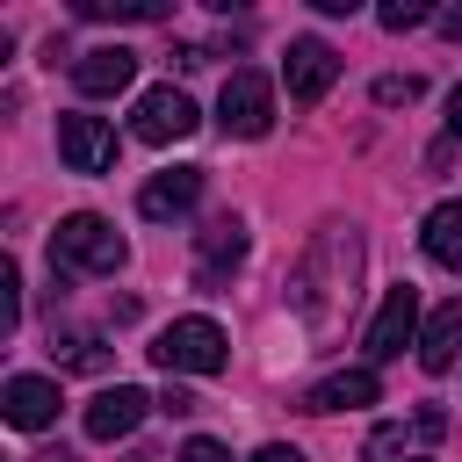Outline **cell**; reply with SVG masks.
Returning a JSON list of instances; mask_svg holds the SVG:
<instances>
[{
    "instance_id": "1",
    "label": "cell",
    "mask_w": 462,
    "mask_h": 462,
    "mask_svg": "<svg viewBox=\"0 0 462 462\" xmlns=\"http://www.w3.org/2000/svg\"><path fill=\"white\" fill-rule=\"evenodd\" d=\"M152 361H159L166 375H224L231 339H224V325H209V318H173V325L152 339Z\"/></svg>"
},
{
    "instance_id": "2",
    "label": "cell",
    "mask_w": 462,
    "mask_h": 462,
    "mask_svg": "<svg viewBox=\"0 0 462 462\" xmlns=\"http://www.w3.org/2000/svg\"><path fill=\"white\" fill-rule=\"evenodd\" d=\"M51 260H58V267H87V274H116V267L130 260V245H123V231H116L108 217L79 209V217H65V224L51 231Z\"/></svg>"
},
{
    "instance_id": "3",
    "label": "cell",
    "mask_w": 462,
    "mask_h": 462,
    "mask_svg": "<svg viewBox=\"0 0 462 462\" xmlns=\"http://www.w3.org/2000/svg\"><path fill=\"white\" fill-rule=\"evenodd\" d=\"M217 123H224L231 137H267V123H274V87H267L260 72H231L224 94H217Z\"/></svg>"
},
{
    "instance_id": "4",
    "label": "cell",
    "mask_w": 462,
    "mask_h": 462,
    "mask_svg": "<svg viewBox=\"0 0 462 462\" xmlns=\"http://www.w3.org/2000/svg\"><path fill=\"white\" fill-rule=\"evenodd\" d=\"M195 101L180 94V87H144L137 94V116H130V130L144 137V144H173V137H195Z\"/></svg>"
},
{
    "instance_id": "5",
    "label": "cell",
    "mask_w": 462,
    "mask_h": 462,
    "mask_svg": "<svg viewBox=\"0 0 462 462\" xmlns=\"http://www.w3.org/2000/svg\"><path fill=\"white\" fill-rule=\"evenodd\" d=\"M58 159H65L72 173H108V166H116V130H108L101 116L65 108V116H58Z\"/></svg>"
},
{
    "instance_id": "6",
    "label": "cell",
    "mask_w": 462,
    "mask_h": 462,
    "mask_svg": "<svg viewBox=\"0 0 462 462\" xmlns=\"http://www.w3.org/2000/svg\"><path fill=\"white\" fill-rule=\"evenodd\" d=\"M282 79H289V101H318L332 79H339V58H332V43H318V36H289V51H282Z\"/></svg>"
},
{
    "instance_id": "7",
    "label": "cell",
    "mask_w": 462,
    "mask_h": 462,
    "mask_svg": "<svg viewBox=\"0 0 462 462\" xmlns=\"http://www.w3.org/2000/svg\"><path fill=\"white\" fill-rule=\"evenodd\" d=\"M130 79H137V51L130 43H94V51L72 58V87L79 94H123Z\"/></svg>"
},
{
    "instance_id": "8",
    "label": "cell",
    "mask_w": 462,
    "mask_h": 462,
    "mask_svg": "<svg viewBox=\"0 0 462 462\" xmlns=\"http://www.w3.org/2000/svg\"><path fill=\"white\" fill-rule=\"evenodd\" d=\"M411 325H419V289H411V282H397V289L383 296L375 325H368V354H375V361H397V354L411 346Z\"/></svg>"
},
{
    "instance_id": "9",
    "label": "cell",
    "mask_w": 462,
    "mask_h": 462,
    "mask_svg": "<svg viewBox=\"0 0 462 462\" xmlns=\"http://www.w3.org/2000/svg\"><path fill=\"white\" fill-rule=\"evenodd\" d=\"M144 411H152V397H144L137 383H116V390H101V397L87 404V440H130Z\"/></svg>"
},
{
    "instance_id": "10",
    "label": "cell",
    "mask_w": 462,
    "mask_h": 462,
    "mask_svg": "<svg viewBox=\"0 0 462 462\" xmlns=\"http://www.w3.org/2000/svg\"><path fill=\"white\" fill-rule=\"evenodd\" d=\"M195 195H202V166H166L159 180H144V195H137V209H144L152 224H166V217H180V209H195Z\"/></svg>"
},
{
    "instance_id": "11",
    "label": "cell",
    "mask_w": 462,
    "mask_h": 462,
    "mask_svg": "<svg viewBox=\"0 0 462 462\" xmlns=\"http://www.w3.org/2000/svg\"><path fill=\"white\" fill-rule=\"evenodd\" d=\"M383 397V375L375 368H339V375H325L310 397H303V411H361V404H375Z\"/></svg>"
},
{
    "instance_id": "12",
    "label": "cell",
    "mask_w": 462,
    "mask_h": 462,
    "mask_svg": "<svg viewBox=\"0 0 462 462\" xmlns=\"http://www.w3.org/2000/svg\"><path fill=\"white\" fill-rule=\"evenodd\" d=\"M51 419H58V383H51V375H14V383H7V426L36 433V426H51Z\"/></svg>"
},
{
    "instance_id": "13",
    "label": "cell",
    "mask_w": 462,
    "mask_h": 462,
    "mask_svg": "<svg viewBox=\"0 0 462 462\" xmlns=\"http://www.w3.org/2000/svg\"><path fill=\"white\" fill-rule=\"evenodd\" d=\"M455 354H462V296L426 318V332H419V368L440 375V368H455Z\"/></svg>"
},
{
    "instance_id": "14",
    "label": "cell",
    "mask_w": 462,
    "mask_h": 462,
    "mask_svg": "<svg viewBox=\"0 0 462 462\" xmlns=\"http://www.w3.org/2000/svg\"><path fill=\"white\" fill-rule=\"evenodd\" d=\"M426 260L433 267H448V274H462V202H440L433 217H426Z\"/></svg>"
},
{
    "instance_id": "15",
    "label": "cell",
    "mask_w": 462,
    "mask_h": 462,
    "mask_svg": "<svg viewBox=\"0 0 462 462\" xmlns=\"http://www.w3.org/2000/svg\"><path fill=\"white\" fill-rule=\"evenodd\" d=\"M238 260H245V231H238V217H217L202 231V282H224Z\"/></svg>"
},
{
    "instance_id": "16",
    "label": "cell",
    "mask_w": 462,
    "mask_h": 462,
    "mask_svg": "<svg viewBox=\"0 0 462 462\" xmlns=\"http://www.w3.org/2000/svg\"><path fill=\"white\" fill-rule=\"evenodd\" d=\"M87 22H159L166 0H79Z\"/></svg>"
},
{
    "instance_id": "17",
    "label": "cell",
    "mask_w": 462,
    "mask_h": 462,
    "mask_svg": "<svg viewBox=\"0 0 462 462\" xmlns=\"http://www.w3.org/2000/svg\"><path fill=\"white\" fill-rule=\"evenodd\" d=\"M51 354H58L65 368H87V375H101V368H108V346H101L94 332H65V339H51Z\"/></svg>"
},
{
    "instance_id": "18",
    "label": "cell",
    "mask_w": 462,
    "mask_h": 462,
    "mask_svg": "<svg viewBox=\"0 0 462 462\" xmlns=\"http://www.w3.org/2000/svg\"><path fill=\"white\" fill-rule=\"evenodd\" d=\"M419 94H426V87H419L411 72H383V79H375V101H383V108H411Z\"/></svg>"
},
{
    "instance_id": "19",
    "label": "cell",
    "mask_w": 462,
    "mask_h": 462,
    "mask_svg": "<svg viewBox=\"0 0 462 462\" xmlns=\"http://www.w3.org/2000/svg\"><path fill=\"white\" fill-rule=\"evenodd\" d=\"M14 325H22V274L0 267V332H14Z\"/></svg>"
},
{
    "instance_id": "20",
    "label": "cell",
    "mask_w": 462,
    "mask_h": 462,
    "mask_svg": "<svg viewBox=\"0 0 462 462\" xmlns=\"http://www.w3.org/2000/svg\"><path fill=\"white\" fill-rule=\"evenodd\" d=\"M419 22H426V7H419V0H390V7H383V29H397V36H404V29H419Z\"/></svg>"
},
{
    "instance_id": "21",
    "label": "cell",
    "mask_w": 462,
    "mask_h": 462,
    "mask_svg": "<svg viewBox=\"0 0 462 462\" xmlns=\"http://www.w3.org/2000/svg\"><path fill=\"white\" fill-rule=\"evenodd\" d=\"M173 462H231V455H224V440H209V433H195V440H188V448H180Z\"/></svg>"
},
{
    "instance_id": "22",
    "label": "cell",
    "mask_w": 462,
    "mask_h": 462,
    "mask_svg": "<svg viewBox=\"0 0 462 462\" xmlns=\"http://www.w3.org/2000/svg\"><path fill=\"white\" fill-rule=\"evenodd\" d=\"M159 411H173V419H188V411H195V397H188L180 383H166V397H159Z\"/></svg>"
},
{
    "instance_id": "23",
    "label": "cell",
    "mask_w": 462,
    "mask_h": 462,
    "mask_svg": "<svg viewBox=\"0 0 462 462\" xmlns=\"http://www.w3.org/2000/svg\"><path fill=\"white\" fill-rule=\"evenodd\" d=\"M253 462H303V455H296V448H282V440H267V448H260Z\"/></svg>"
},
{
    "instance_id": "24",
    "label": "cell",
    "mask_w": 462,
    "mask_h": 462,
    "mask_svg": "<svg viewBox=\"0 0 462 462\" xmlns=\"http://www.w3.org/2000/svg\"><path fill=\"white\" fill-rule=\"evenodd\" d=\"M448 130H455V137H462V87H455V94H448Z\"/></svg>"
},
{
    "instance_id": "25",
    "label": "cell",
    "mask_w": 462,
    "mask_h": 462,
    "mask_svg": "<svg viewBox=\"0 0 462 462\" xmlns=\"http://www.w3.org/2000/svg\"><path fill=\"white\" fill-rule=\"evenodd\" d=\"M440 29H448V36L462 43V7H448V14H440Z\"/></svg>"
},
{
    "instance_id": "26",
    "label": "cell",
    "mask_w": 462,
    "mask_h": 462,
    "mask_svg": "<svg viewBox=\"0 0 462 462\" xmlns=\"http://www.w3.org/2000/svg\"><path fill=\"white\" fill-rule=\"evenodd\" d=\"M36 462H72V455H65V448H51V455H36Z\"/></svg>"
},
{
    "instance_id": "27",
    "label": "cell",
    "mask_w": 462,
    "mask_h": 462,
    "mask_svg": "<svg viewBox=\"0 0 462 462\" xmlns=\"http://www.w3.org/2000/svg\"><path fill=\"white\" fill-rule=\"evenodd\" d=\"M137 462H152V455H137Z\"/></svg>"
}]
</instances>
